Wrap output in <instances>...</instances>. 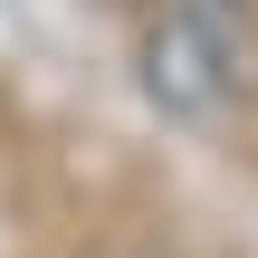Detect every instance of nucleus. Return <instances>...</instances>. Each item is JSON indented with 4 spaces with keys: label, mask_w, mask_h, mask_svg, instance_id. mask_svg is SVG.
Listing matches in <instances>:
<instances>
[{
    "label": "nucleus",
    "mask_w": 258,
    "mask_h": 258,
    "mask_svg": "<svg viewBox=\"0 0 258 258\" xmlns=\"http://www.w3.org/2000/svg\"><path fill=\"white\" fill-rule=\"evenodd\" d=\"M258 67V10L249 0H163L144 38V96L182 124H211Z\"/></svg>",
    "instance_id": "f257e3e1"
}]
</instances>
